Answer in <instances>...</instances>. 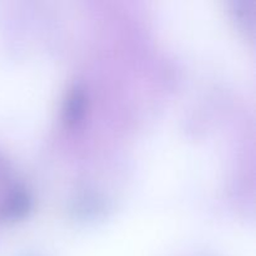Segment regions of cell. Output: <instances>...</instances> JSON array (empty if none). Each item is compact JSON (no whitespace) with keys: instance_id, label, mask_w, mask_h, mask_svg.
Segmentation results:
<instances>
[{"instance_id":"obj_1","label":"cell","mask_w":256,"mask_h":256,"mask_svg":"<svg viewBox=\"0 0 256 256\" xmlns=\"http://www.w3.org/2000/svg\"><path fill=\"white\" fill-rule=\"evenodd\" d=\"M32 206V200L25 192H18L12 196L4 209L5 218L9 219H19L22 218Z\"/></svg>"},{"instance_id":"obj_2","label":"cell","mask_w":256,"mask_h":256,"mask_svg":"<svg viewBox=\"0 0 256 256\" xmlns=\"http://www.w3.org/2000/svg\"><path fill=\"white\" fill-rule=\"evenodd\" d=\"M84 94L80 90H74L70 94L66 106H65V119L68 120V122L74 124L78 120H80V118L84 114Z\"/></svg>"}]
</instances>
